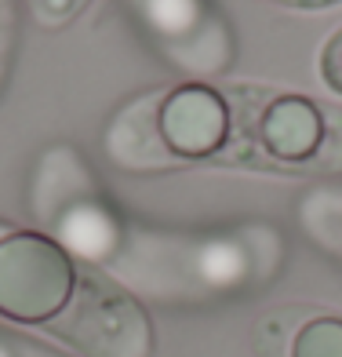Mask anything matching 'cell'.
Listing matches in <instances>:
<instances>
[{
	"instance_id": "1",
	"label": "cell",
	"mask_w": 342,
	"mask_h": 357,
	"mask_svg": "<svg viewBox=\"0 0 342 357\" xmlns=\"http://www.w3.org/2000/svg\"><path fill=\"white\" fill-rule=\"evenodd\" d=\"M73 263L44 234H8L0 241V314L11 321H52L73 296Z\"/></svg>"
},
{
	"instance_id": "2",
	"label": "cell",
	"mask_w": 342,
	"mask_h": 357,
	"mask_svg": "<svg viewBox=\"0 0 342 357\" xmlns=\"http://www.w3.org/2000/svg\"><path fill=\"white\" fill-rule=\"evenodd\" d=\"M157 128L175 157H208L230 135V109L219 91L186 84L164 99Z\"/></svg>"
},
{
	"instance_id": "3",
	"label": "cell",
	"mask_w": 342,
	"mask_h": 357,
	"mask_svg": "<svg viewBox=\"0 0 342 357\" xmlns=\"http://www.w3.org/2000/svg\"><path fill=\"white\" fill-rule=\"evenodd\" d=\"M258 139H263V150L277 160H309L320 150L324 121L306 99L288 95L263 109Z\"/></svg>"
},
{
	"instance_id": "4",
	"label": "cell",
	"mask_w": 342,
	"mask_h": 357,
	"mask_svg": "<svg viewBox=\"0 0 342 357\" xmlns=\"http://www.w3.org/2000/svg\"><path fill=\"white\" fill-rule=\"evenodd\" d=\"M121 241V226L102 204L95 201H80L73 204L66 215L59 219V245L62 252H73L88 263H102L113 255Z\"/></svg>"
},
{
	"instance_id": "5",
	"label": "cell",
	"mask_w": 342,
	"mask_h": 357,
	"mask_svg": "<svg viewBox=\"0 0 342 357\" xmlns=\"http://www.w3.org/2000/svg\"><path fill=\"white\" fill-rule=\"evenodd\" d=\"M197 270L208 284H237L248 273V255L233 241H208L197 255Z\"/></svg>"
},
{
	"instance_id": "6",
	"label": "cell",
	"mask_w": 342,
	"mask_h": 357,
	"mask_svg": "<svg viewBox=\"0 0 342 357\" xmlns=\"http://www.w3.org/2000/svg\"><path fill=\"white\" fill-rule=\"evenodd\" d=\"M291 357H342V321L335 317L309 321L295 335Z\"/></svg>"
},
{
	"instance_id": "7",
	"label": "cell",
	"mask_w": 342,
	"mask_h": 357,
	"mask_svg": "<svg viewBox=\"0 0 342 357\" xmlns=\"http://www.w3.org/2000/svg\"><path fill=\"white\" fill-rule=\"evenodd\" d=\"M201 15V0H146V19L160 33H186Z\"/></svg>"
},
{
	"instance_id": "8",
	"label": "cell",
	"mask_w": 342,
	"mask_h": 357,
	"mask_svg": "<svg viewBox=\"0 0 342 357\" xmlns=\"http://www.w3.org/2000/svg\"><path fill=\"white\" fill-rule=\"evenodd\" d=\"M306 4H332V0H306Z\"/></svg>"
},
{
	"instance_id": "9",
	"label": "cell",
	"mask_w": 342,
	"mask_h": 357,
	"mask_svg": "<svg viewBox=\"0 0 342 357\" xmlns=\"http://www.w3.org/2000/svg\"><path fill=\"white\" fill-rule=\"evenodd\" d=\"M339 59H342V47H339ZM335 84H339V88H342V77H339V80H335Z\"/></svg>"
},
{
	"instance_id": "10",
	"label": "cell",
	"mask_w": 342,
	"mask_h": 357,
	"mask_svg": "<svg viewBox=\"0 0 342 357\" xmlns=\"http://www.w3.org/2000/svg\"><path fill=\"white\" fill-rule=\"evenodd\" d=\"M0 357H11V354H8V350H4V347H0Z\"/></svg>"
}]
</instances>
